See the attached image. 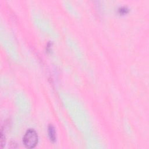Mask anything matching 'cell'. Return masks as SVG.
<instances>
[{"label": "cell", "instance_id": "obj_1", "mask_svg": "<svg viewBox=\"0 0 149 149\" xmlns=\"http://www.w3.org/2000/svg\"><path fill=\"white\" fill-rule=\"evenodd\" d=\"M23 142L27 148L32 149L35 147L38 143V135L35 130L33 129L27 130L23 137Z\"/></svg>", "mask_w": 149, "mask_h": 149}, {"label": "cell", "instance_id": "obj_2", "mask_svg": "<svg viewBox=\"0 0 149 149\" xmlns=\"http://www.w3.org/2000/svg\"><path fill=\"white\" fill-rule=\"evenodd\" d=\"M49 135L51 141L54 142L56 140V132L54 126L50 125L49 126Z\"/></svg>", "mask_w": 149, "mask_h": 149}, {"label": "cell", "instance_id": "obj_3", "mask_svg": "<svg viewBox=\"0 0 149 149\" xmlns=\"http://www.w3.org/2000/svg\"><path fill=\"white\" fill-rule=\"evenodd\" d=\"M5 136H4V134L2 133V131L1 130V147L3 148L4 147V146L5 145Z\"/></svg>", "mask_w": 149, "mask_h": 149}, {"label": "cell", "instance_id": "obj_4", "mask_svg": "<svg viewBox=\"0 0 149 149\" xmlns=\"http://www.w3.org/2000/svg\"><path fill=\"white\" fill-rule=\"evenodd\" d=\"M119 11V12L121 13H125L127 12L128 9L126 7H123V8H121Z\"/></svg>", "mask_w": 149, "mask_h": 149}]
</instances>
